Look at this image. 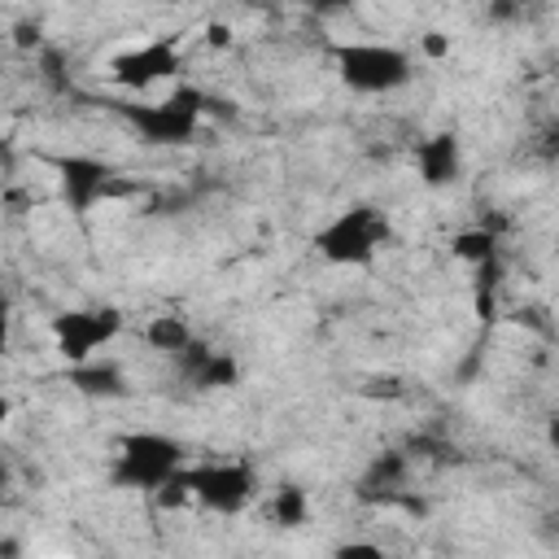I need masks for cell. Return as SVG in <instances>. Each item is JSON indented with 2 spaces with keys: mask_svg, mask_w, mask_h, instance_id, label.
<instances>
[{
  "mask_svg": "<svg viewBox=\"0 0 559 559\" xmlns=\"http://www.w3.org/2000/svg\"><path fill=\"white\" fill-rule=\"evenodd\" d=\"M406 559H411V555H406Z\"/></svg>",
  "mask_w": 559,
  "mask_h": 559,
  "instance_id": "22",
  "label": "cell"
},
{
  "mask_svg": "<svg viewBox=\"0 0 559 559\" xmlns=\"http://www.w3.org/2000/svg\"><path fill=\"white\" fill-rule=\"evenodd\" d=\"M192 507L210 515H240L258 502V472L245 459H210L188 467Z\"/></svg>",
  "mask_w": 559,
  "mask_h": 559,
  "instance_id": "6",
  "label": "cell"
},
{
  "mask_svg": "<svg viewBox=\"0 0 559 559\" xmlns=\"http://www.w3.org/2000/svg\"><path fill=\"white\" fill-rule=\"evenodd\" d=\"M533 148H537L542 157H559V118L537 131V144H533Z\"/></svg>",
  "mask_w": 559,
  "mask_h": 559,
  "instance_id": "18",
  "label": "cell"
},
{
  "mask_svg": "<svg viewBox=\"0 0 559 559\" xmlns=\"http://www.w3.org/2000/svg\"><path fill=\"white\" fill-rule=\"evenodd\" d=\"M175 367H179V376H183L192 389H201V393H210V389H231V384L240 380V362H236L227 349H214V345L201 341V336L175 358Z\"/></svg>",
  "mask_w": 559,
  "mask_h": 559,
  "instance_id": "9",
  "label": "cell"
},
{
  "mask_svg": "<svg viewBox=\"0 0 559 559\" xmlns=\"http://www.w3.org/2000/svg\"><path fill=\"white\" fill-rule=\"evenodd\" d=\"M389 236L393 227L376 205H345L310 236V245L332 266H371L376 253L389 245Z\"/></svg>",
  "mask_w": 559,
  "mask_h": 559,
  "instance_id": "4",
  "label": "cell"
},
{
  "mask_svg": "<svg viewBox=\"0 0 559 559\" xmlns=\"http://www.w3.org/2000/svg\"><path fill=\"white\" fill-rule=\"evenodd\" d=\"M183 74V48L175 35H153V39H140L135 48L118 52L109 61V83L131 92V96H144L170 79Z\"/></svg>",
  "mask_w": 559,
  "mask_h": 559,
  "instance_id": "7",
  "label": "cell"
},
{
  "mask_svg": "<svg viewBox=\"0 0 559 559\" xmlns=\"http://www.w3.org/2000/svg\"><path fill=\"white\" fill-rule=\"evenodd\" d=\"M332 559H397V555H389L380 542H371V537H349V542H341V546H332Z\"/></svg>",
  "mask_w": 559,
  "mask_h": 559,
  "instance_id": "16",
  "label": "cell"
},
{
  "mask_svg": "<svg viewBox=\"0 0 559 559\" xmlns=\"http://www.w3.org/2000/svg\"><path fill=\"white\" fill-rule=\"evenodd\" d=\"M118 114L127 118V127L144 140V144H157V148H175V144H188L205 114H210V96L197 87V83H175L170 92L153 96V100H131V105H118Z\"/></svg>",
  "mask_w": 559,
  "mask_h": 559,
  "instance_id": "2",
  "label": "cell"
},
{
  "mask_svg": "<svg viewBox=\"0 0 559 559\" xmlns=\"http://www.w3.org/2000/svg\"><path fill=\"white\" fill-rule=\"evenodd\" d=\"M424 52H428V57H445V52H450V44L441 39V31H428V35H424Z\"/></svg>",
  "mask_w": 559,
  "mask_h": 559,
  "instance_id": "19",
  "label": "cell"
},
{
  "mask_svg": "<svg viewBox=\"0 0 559 559\" xmlns=\"http://www.w3.org/2000/svg\"><path fill=\"white\" fill-rule=\"evenodd\" d=\"M454 258H463V262H472V271L476 266H485V262H493L498 258V231L485 223V227H467V231H459L454 236Z\"/></svg>",
  "mask_w": 559,
  "mask_h": 559,
  "instance_id": "15",
  "label": "cell"
},
{
  "mask_svg": "<svg viewBox=\"0 0 559 559\" xmlns=\"http://www.w3.org/2000/svg\"><path fill=\"white\" fill-rule=\"evenodd\" d=\"M546 445H550V450H559V415H550V419H546Z\"/></svg>",
  "mask_w": 559,
  "mask_h": 559,
  "instance_id": "20",
  "label": "cell"
},
{
  "mask_svg": "<svg viewBox=\"0 0 559 559\" xmlns=\"http://www.w3.org/2000/svg\"><path fill=\"white\" fill-rule=\"evenodd\" d=\"M266 515L275 528H301L310 520V493L301 485H280L266 502Z\"/></svg>",
  "mask_w": 559,
  "mask_h": 559,
  "instance_id": "14",
  "label": "cell"
},
{
  "mask_svg": "<svg viewBox=\"0 0 559 559\" xmlns=\"http://www.w3.org/2000/svg\"><path fill=\"white\" fill-rule=\"evenodd\" d=\"M205 39H214V44H227V39H231V31H227V26H218V22H214V26H210V31H205Z\"/></svg>",
  "mask_w": 559,
  "mask_h": 559,
  "instance_id": "21",
  "label": "cell"
},
{
  "mask_svg": "<svg viewBox=\"0 0 559 559\" xmlns=\"http://www.w3.org/2000/svg\"><path fill=\"white\" fill-rule=\"evenodd\" d=\"M48 336L52 349L66 358V367H83L92 362L105 345H114L122 336V310L118 306H74L48 319Z\"/></svg>",
  "mask_w": 559,
  "mask_h": 559,
  "instance_id": "5",
  "label": "cell"
},
{
  "mask_svg": "<svg viewBox=\"0 0 559 559\" xmlns=\"http://www.w3.org/2000/svg\"><path fill=\"white\" fill-rule=\"evenodd\" d=\"M336 79L358 96H389L415 79V57L380 39H345L332 48Z\"/></svg>",
  "mask_w": 559,
  "mask_h": 559,
  "instance_id": "3",
  "label": "cell"
},
{
  "mask_svg": "<svg viewBox=\"0 0 559 559\" xmlns=\"http://www.w3.org/2000/svg\"><path fill=\"white\" fill-rule=\"evenodd\" d=\"M188 445L170 432H153V428H140V432H127L114 450V463H109V480L118 489H135V493H162L179 472H188Z\"/></svg>",
  "mask_w": 559,
  "mask_h": 559,
  "instance_id": "1",
  "label": "cell"
},
{
  "mask_svg": "<svg viewBox=\"0 0 559 559\" xmlns=\"http://www.w3.org/2000/svg\"><path fill=\"white\" fill-rule=\"evenodd\" d=\"M415 170H419V179H424L428 188L454 183L459 170H463V144H459V135H454V131H437V135L419 140V148H415Z\"/></svg>",
  "mask_w": 559,
  "mask_h": 559,
  "instance_id": "11",
  "label": "cell"
},
{
  "mask_svg": "<svg viewBox=\"0 0 559 559\" xmlns=\"http://www.w3.org/2000/svg\"><path fill=\"white\" fill-rule=\"evenodd\" d=\"M406 476H411V454L406 450H380V454H371V463L358 476V498L362 502H402Z\"/></svg>",
  "mask_w": 559,
  "mask_h": 559,
  "instance_id": "10",
  "label": "cell"
},
{
  "mask_svg": "<svg viewBox=\"0 0 559 559\" xmlns=\"http://www.w3.org/2000/svg\"><path fill=\"white\" fill-rule=\"evenodd\" d=\"M52 170H57V183H61V197L74 214H87L96 210L100 201L118 197L122 192V175L118 166L100 162V157H87V153H66V157H52Z\"/></svg>",
  "mask_w": 559,
  "mask_h": 559,
  "instance_id": "8",
  "label": "cell"
},
{
  "mask_svg": "<svg viewBox=\"0 0 559 559\" xmlns=\"http://www.w3.org/2000/svg\"><path fill=\"white\" fill-rule=\"evenodd\" d=\"M70 384H74L83 397H105V402L131 393L127 371H122L118 362H109V358H92V362H83V367H70Z\"/></svg>",
  "mask_w": 559,
  "mask_h": 559,
  "instance_id": "12",
  "label": "cell"
},
{
  "mask_svg": "<svg viewBox=\"0 0 559 559\" xmlns=\"http://www.w3.org/2000/svg\"><path fill=\"white\" fill-rule=\"evenodd\" d=\"M153 502L162 507V511H179V507H188L192 502V485H188V472H179L162 493H153Z\"/></svg>",
  "mask_w": 559,
  "mask_h": 559,
  "instance_id": "17",
  "label": "cell"
},
{
  "mask_svg": "<svg viewBox=\"0 0 559 559\" xmlns=\"http://www.w3.org/2000/svg\"><path fill=\"white\" fill-rule=\"evenodd\" d=\"M192 341H197V332L188 328L183 314H153V319L144 323V345L157 349V354H166V358H179Z\"/></svg>",
  "mask_w": 559,
  "mask_h": 559,
  "instance_id": "13",
  "label": "cell"
}]
</instances>
